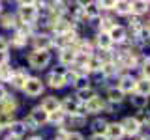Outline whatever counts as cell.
Here are the masks:
<instances>
[{"label":"cell","instance_id":"6da1fadb","mask_svg":"<svg viewBox=\"0 0 150 140\" xmlns=\"http://www.w3.org/2000/svg\"><path fill=\"white\" fill-rule=\"evenodd\" d=\"M47 121H49V114L38 106V108H34V110L30 112V116H28L23 123H25V127H26V125H30L28 129H38V127H41V125H45Z\"/></svg>","mask_w":150,"mask_h":140},{"label":"cell","instance_id":"7a4b0ae2","mask_svg":"<svg viewBox=\"0 0 150 140\" xmlns=\"http://www.w3.org/2000/svg\"><path fill=\"white\" fill-rule=\"evenodd\" d=\"M19 19H21L23 24L30 26L32 22H36L38 19V9L34 8V4H26V2H21L19 4Z\"/></svg>","mask_w":150,"mask_h":140},{"label":"cell","instance_id":"3957f363","mask_svg":"<svg viewBox=\"0 0 150 140\" xmlns=\"http://www.w3.org/2000/svg\"><path fill=\"white\" fill-rule=\"evenodd\" d=\"M51 62V52L49 50H34L28 54V64L34 69H43Z\"/></svg>","mask_w":150,"mask_h":140},{"label":"cell","instance_id":"277c9868","mask_svg":"<svg viewBox=\"0 0 150 140\" xmlns=\"http://www.w3.org/2000/svg\"><path fill=\"white\" fill-rule=\"evenodd\" d=\"M60 110L64 112V114H71V116H84L86 112H84L83 105L79 103L77 99H71V97H66V99L60 103Z\"/></svg>","mask_w":150,"mask_h":140},{"label":"cell","instance_id":"5b68a950","mask_svg":"<svg viewBox=\"0 0 150 140\" xmlns=\"http://www.w3.org/2000/svg\"><path fill=\"white\" fill-rule=\"evenodd\" d=\"M23 90H25V93L28 97H38L41 95V92H43V82L40 80V78L36 77H28V80L25 82V86H23Z\"/></svg>","mask_w":150,"mask_h":140},{"label":"cell","instance_id":"8992f818","mask_svg":"<svg viewBox=\"0 0 150 140\" xmlns=\"http://www.w3.org/2000/svg\"><path fill=\"white\" fill-rule=\"evenodd\" d=\"M120 127H122V133H124V134H129V136H135V134L141 131V125H139L137 118H131V116H128V118L122 120Z\"/></svg>","mask_w":150,"mask_h":140},{"label":"cell","instance_id":"52a82bcc","mask_svg":"<svg viewBox=\"0 0 150 140\" xmlns=\"http://www.w3.org/2000/svg\"><path fill=\"white\" fill-rule=\"evenodd\" d=\"M83 108L86 114H96V112H101L103 108H105V101L101 99V97H98V95H94L90 101H86L83 105Z\"/></svg>","mask_w":150,"mask_h":140},{"label":"cell","instance_id":"ba28073f","mask_svg":"<svg viewBox=\"0 0 150 140\" xmlns=\"http://www.w3.org/2000/svg\"><path fill=\"white\" fill-rule=\"evenodd\" d=\"M107 140H120L124 136V133H122V127L120 123H116V121H112V123H107L105 127V134H103Z\"/></svg>","mask_w":150,"mask_h":140},{"label":"cell","instance_id":"9c48e42d","mask_svg":"<svg viewBox=\"0 0 150 140\" xmlns=\"http://www.w3.org/2000/svg\"><path fill=\"white\" fill-rule=\"evenodd\" d=\"M81 6H83V15H86L90 19H96L101 15L100 2H86V4H81Z\"/></svg>","mask_w":150,"mask_h":140},{"label":"cell","instance_id":"30bf717a","mask_svg":"<svg viewBox=\"0 0 150 140\" xmlns=\"http://www.w3.org/2000/svg\"><path fill=\"white\" fill-rule=\"evenodd\" d=\"M107 36H109V39L112 43H122V41L126 39V28L120 26V24H115L112 28H109V32H107Z\"/></svg>","mask_w":150,"mask_h":140},{"label":"cell","instance_id":"8fae6325","mask_svg":"<svg viewBox=\"0 0 150 140\" xmlns=\"http://www.w3.org/2000/svg\"><path fill=\"white\" fill-rule=\"evenodd\" d=\"M41 110H45L47 114H53V112L60 110V101L56 99V97H45L43 101H41Z\"/></svg>","mask_w":150,"mask_h":140},{"label":"cell","instance_id":"7c38bea8","mask_svg":"<svg viewBox=\"0 0 150 140\" xmlns=\"http://www.w3.org/2000/svg\"><path fill=\"white\" fill-rule=\"evenodd\" d=\"M118 90L122 93L126 92H135V78L131 77V75H124V77H120L118 80Z\"/></svg>","mask_w":150,"mask_h":140},{"label":"cell","instance_id":"4fadbf2b","mask_svg":"<svg viewBox=\"0 0 150 140\" xmlns=\"http://www.w3.org/2000/svg\"><path fill=\"white\" fill-rule=\"evenodd\" d=\"M53 45V39H51L49 36H36L34 37V47L36 50H49V47Z\"/></svg>","mask_w":150,"mask_h":140},{"label":"cell","instance_id":"5bb4252c","mask_svg":"<svg viewBox=\"0 0 150 140\" xmlns=\"http://www.w3.org/2000/svg\"><path fill=\"white\" fill-rule=\"evenodd\" d=\"M60 62L64 65H71L77 62V52H75L73 49H62V52H60Z\"/></svg>","mask_w":150,"mask_h":140},{"label":"cell","instance_id":"9a60e30c","mask_svg":"<svg viewBox=\"0 0 150 140\" xmlns=\"http://www.w3.org/2000/svg\"><path fill=\"white\" fill-rule=\"evenodd\" d=\"M47 82H49V86H51V88H56V90H60V88H64V86H66L62 73H51L49 77H47Z\"/></svg>","mask_w":150,"mask_h":140},{"label":"cell","instance_id":"2e32d148","mask_svg":"<svg viewBox=\"0 0 150 140\" xmlns=\"http://www.w3.org/2000/svg\"><path fill=\"white\" fill-rule=\"evenodd\" d=\"M26 80H28V75H26L25 71H21V69H19V71H15V73H13V77L9 78V82L13 84V88H23Z\"/></svg>","mask_w":150,"mask_h":140},{"label":"cell","instance_id":"e0dca14e","mask_svg":"<svg viewBox=\"0 0 150 140\" xmlns=\"http://www.w3.org/2000/svg\"><path fill=\"white\" fill-rule=\"evenodd\" d=\"M129 4H131V13H135V15H143L148 11V2H144V0H137V2Z\"/></svg>","mask_w":150,"mask_h":140},{"label":"cell","instance_id":"ac0fdd59","mask_svg":"<svg viewBox=\"0 0 150 140\" xmlns=\"http://www.w3.org/2000/svg\"><path fill=\"white\" fill-rule=\"evenodd\" d=\"M105 127H107V121L98 118V120H94V123H92V133L96 134V136H103V134H105Z\"/></svg>","mask_w":150,"mask_h":140},{"label":"cell","instance_id":"d6986e66","mask_svg":"<svg viewBox=\"0 0 150 140\" xmlns=\"http://www.w3.org/2000/svg\"><path fill=\"white\" fill-rule=\"evenodd\" d=\"M94 95H96V93H94L92 88H83V90H79V92H77V101L81 103V105H84V103L90 101Z\"/></svg>","mask_w":150,"mask_h":140},{"label":"cell","instance_id":"ffe728a7","mask_svg":"<svg viewBox=\"0 0 150 140\" xmlns=\"http://www.w3.org/2000/svg\"><path fill=\"white\" fill-rule=\"evenodd\" d=\"M112 9H116V13H120V15H128V13H131V4L124 2V0H116Z\"/></svg>","mask_w":150,"mask_h":140},{"label":"cell","instance_id":"44dd1931","mask_svg":"<svg viewBox=\"0 0 150 140\" xmlns=\"http://www.w3.org/2000/svg\"><path fill=\"white\" fill-rule=\"evenodd\" d=\"M15 108H17V101L13 99L11 95H6L4 101H2V110L4 112H13V114H15Z\"/></svg>","mask_w":150,"mask_h":140},{"label":"cell","instance_id":"7402d4cb","mask_svg":"<svg viewBox=\"0 0 150 140\" xmlns=\"http://www.w3.org/2000/svg\"><path fill=\"white\" fill-rule=\"evenodd\" d=\"M107 99L111 103H120L124 99V93H122L118 88H109V90H107Z\"/></svg>","mask_w":150,"mask_h":140},{"label":"cell","instance_id":"603a6c76","mask_svg":"<svg viewBox=\"0 0 150 140\" xmlns=\"http://www.w3.org/2000/svg\"><path fill=\"white\" fill-rule=\"evenodd\" d=\"M98 45H100V49H101V50H111V45H112V41L109 39L107 32H101V34L98 36Z\"/></svg>","mask_w":150,"mask_h":140},{"label":"cell","instance_id":"cb8c5ba5","mask_svg":"<svg viewBox=\"0 0 150 140\" xmlns=\"http://www.w3.org/2000/svg\"><path fill=\"white\" fill-rule=\"evenodd\" d=\"M9 131H11L13 136H19V138H21V134L26 131V127H25V123H23V121H11V123H9Z\"/></svg>","mask_w":150,"mask_h":140},{"label":"cell","instance_id":"d4e9b609","mask_svg":"<svg viewBox=\"0 0 150 140\" xmlns=\"http://www.w3.org/2000/svg\"><path fill=\"white\" fill-rule=\"evenodd\" d=\"M13 112H4V110H0V129H6L9 127V123L13 121Z\"/></svg>","mask_w":150,"mask_h":140},{"label":"cell","instance_id":"484cf974","mask_svg":"<svg viewBox=\"0 0 150 140\" xmlns=\"http://www.w3.org/2000/svg\"><path fill=\"white\" fill-rule=\"evenodd\" d=\"M135 90H137V93H141V95H146V97H148V92H150V84H148V80H144V78H141V80H135Z\"/></svg>","mask_w":150,"mask_h":140},{"label":"cell","instance_id":"4316f807","mask_svg":"<svg viewBox=\"0 0 150 140\" xmlns=\"http://www.w3.org/2000/svg\"><path fill=\"white\" fill-rule=\"evenodd\" d=\"M62 77H64V82L66 84H77V80L81 78V77H79V71H75V69H68Z\"/></svg>","mask_w":150,"mask_h":140},{"label":"cell","instance_id":"83f0119b","mask_svg":"<svg viewBox=\"0 0 150 140\" xmlns=\"http://www.w3.org/2000/svg\"><path fill=\"white\" fill-rule=\"evenodd\" d=\"M148 103V97L146 95H141V93H135L133 97H131V105L137 106V108H144Z\"/></svg>","mask_w":150,"mask_h":140},{"label":"cell","instance_id":"f1b7e54d","mask_svg":"<svg viewBox=\"0 0 150 140\" xmlns=\"http://www.w3.org/2000/svg\"><path fill=\"white\" fill-rule=\"evenodd\" d=\"M13 69L11 67H8V65H2V67H0V80H8L9 82V78L13 77Z\"/></svg>","mask_w":150,"mask_h":140},{"label":"cell","instance_id":"f546056e","mask_svg":"<svg viewBox=\"0 0 150 140\" xmlns=\"http://www.w3.org/2000/svg\"><path fill=\"white\" fill-rule=\"evenodd\" d=\"M64 118H66V114L62 110H56V112H53V114H49V121H53V123H56V125L62 123Z\"/></svg>","mask_w":150,"mask_h":140},{"label":"cell","instance_id":"4dcf8cb0","mask_svg":"<svg viewBox=\"0 0 150 140\" xmlns=\"http://www.w3.org/2000/svg\"><path fill=\"white\" fill-rule=\"evenodd\" d=\"M2 26L4 28H13L15 26V17L13 15H4L2 17Z\"/></svg>","mask_w":150,"mask_h":140},{"label":"cell","instance_id":"1f68e13d","mask_svg":"<svg viewBox=\"0 0 150 140\" xmlns=\"http://www.w3.org/2000/svg\"><path fill=\"white\" fill-rule=\"evenodd\" d=\"M11 43L15 45V47H23V45H26V37H25V36H21V34H19V32H17V34H15V37H13V41H11Z\"/></svg>","mask_w":150,"mask_h":140},{"label":"cell","instance_id":"d6a6232c","mask_svg":"<svg viewBox=\"0 0 150 140\" xmlns=\"http://www.w3.org/2000/svg\"><path fill=\"white\" fill-rule=\"evenodd\" d=\"M64 140H84V138H83L81 133H68Z\"/></svg>","mask_w":150,"mask_h":140},{"label":"cell","instance_id":"836d02e7","mask_svg":"<svg viewBox=\"0 0 150 140\" xmlns=\"http://www.w3.org/2000/svg\"><path fill=\"white\" fill-rule=\"evenodd\" d=\"M6 50H8V41H6V37L0 36V52H6Z\"/></svg>","mask_w":150,"mask_h":140},{"label":"cell","instance_id":"e575fe53","mask_svg":"<svg viewBox=\"0 0 150 140\" xmlns=\"http://www.w3.org/2000/svg\"><path fill=\"white\" fill-rule=\"evenodd\" d=\"M8 60H9V54L8 52H0V67L8 64Z\"/></svg>","mask_w":150,"mask_h":140},{"label":"cell","instance_id":"d590c367","mask_svg":"<svg viewBox=\"0 0 150 140\" xmlns=\"http://www.w3.org/2000/svg\"><path fill=\"white\" fill-rule=\"evenodd\" d=\"M8 93H6V90H4V86H0V103L4 101V97H6Z\"/></svg>","mask_w":150,"mask_h":140},{"label":"cell","instance_id":"8d00e7d4","mask_svg":"<svg viewBox=\"0 0 150 140\" xmlns=\"http://www.w3.org/2000/svg\"><path fill=\"white\" fill-rule=\"evenodd\" d=\"M6 140H21V138H19V136H13V134H9Z\"/></svg>","mask_w":150,"mask_h":140},{"label":"cell","instance_id":"74e56055","mask_svg":"<svg viewBox=\"0 0 150 140\" xmlns=\"http://www.w3.org/2000/svg\"><path fill=\"white\" fill-rule=\"evenodd\" d=\"M30 140H43V138H40V136H32Z\"/></svg>","mask_w":150,"mask_h":140},{"label":"cell","instance_id":"f35d334b","mask_svg":"<svg viewBox=\"0 0 150 140\" xmlns=\"http://www.w3.org/2000/svg\"><path fill=\"white\" fill-rule=\"evenodd\" d=\"M0 13H2V2H0Z\"/></svg>","mask_w":150,"mask_h":140},{"label":"cell","instance_id":"ab89813d","mask_svg":"<svg viewBox=\"0 0 150 140\" xmlns=\"http://www.w3.org/2000/svg\"><path fill=\"white\" fill-rule=\"evenodd\" d=\"M56 140H58V138H56Z\"/></svg>","mask_w":150,"mask_h":140}]
</instances>
